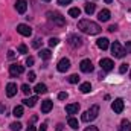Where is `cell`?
Returning a JSON list of instances; mask_svg holds the SVG:
<instances>
[{
  "label": "cell",
  "mask_w": 131,
  "mask_h": 131,
  "mask_svg": "<svg viewBox=\"0 0 131 131\" xmlns=\"http://www.w3.org/2000/svg\"><path fill=\"white\" fill-rule=\"evenodd\" d=\"M78 29L82 31L84 34H89V35H98V34L102 31L98 23H95V21H92V20H87V18L79 20V23H78Z\"/></svg>",
  "instance_id": "6da1fadb"
},
{
  "label": "cell",
  "mask_w": 131,
  "mask_h": 131,
  "mask_svg": "<svg viewBox=\"0 0 131 131\" xmlns=\"http://www.w3.org/2000/svg\"><path fill=\"white\" fill-rule=\"evenodd\" d=\"M99 114V107L98 105H93V107H90L84 114H82V122H92V121H95L96 117H98Z\"/></svg>",
  "instance_id": "7a4b0ae2"
},
{
  "label": "cell",
  "mask_w": 131,
  "mask_h": 131,
  "mask_svg": "<svg viewBox=\"0 0 131 131\" xmlns=\"http://www.w3.org/2000/svg\"><path fill=\"white\" fill-rule=\"evenodd\" d=\"M111 53H113L116 58H124V57L127 55V50L121 46V43L114 41V43L111 44Z\"/></svg>",
  "instance_id": "3957f363"
},
{
  "label": "cell",
  "mask_w": 131,
  "mask_h": 131,
  "mask_svg": "<svg viewBox=\"0 0 131 131\" xmlns=\"http://www.w3.org/2000/svg\"><path fill=\"white\" fill-rule=\"evenodd\" d=\"M47 17H49V20H50L53 25H58V26H64L66 25L64 17H63L60 12H47Z\"/></svg>",
  "instance_id": "277c9868"
},
{
  "label": "cell",
  "mask_w": 131,
  "mask_h": 131,
  "mask_svg": "<svg viewBox=\"0 0 131 131\" xmlns=\"http://www.w3.org/2000/svg\"><path fill=\"white\" fill-rule=\"evenodd\" d=\"M101 69L104 70V72H110V70H113V67H114V63L110 60V58H104V60H101Z\"/></svg>",
  "instance_id": "5b68a950"
},
{
  "label": "cell",
  "mask_w": 131,
  "mask_h": 131,
  "mask_svg": "<svg viewBox=\"0 0 131 131\" xmlns=\"http://www.w3.org/2000/svg\"><path fill=\"white\" fill-rule=\"evenodd\" d=\"M79 69L84 73H90V72H93V64H92L90 60H82L81 64H79Z\"/></svg>",
  "instance_id": "8992f818"
},
{
  "label": "cell",
  "mask_w": 131,
  "mask_h": 131,
  "mask_svg": "<svg viewBox=\"0 0 131 131\" xmlns=\"http://www.w3.org/2000/svg\"><path fill=\"white\" fill-rule=\"evenodd\" d=\"M111 110L114 113H122L124 111V101L119 98V99H114L113 104H111Z\"/></svg>",
  "instance_id": "52a82bcc"
},
{
  "label": "cell",
  "mask_w": 131,
  "mask_h": 131,
  "mask_svg": "<svg viewBox=\"0 0 131 131\" xmlns=\"http://www.w3.org/2000/svg\"><path fill=\"white\" fill-rule=\"evenodd\" d=\"M17 32L20 34V35H23V37H31V34H32V29L28 26V25H18L17 26Z\"/></svg>",
  "instance_id": "ba28073f"
},
{
  "label": "cell",
  "mask_w": 131,
  "mask_h": 131,
  "mask_svg": "<svg viewBox=\"0 0 131 131\" xmlns=\"http://www.w3.org/2000/svg\"><path fill=\"white\" fill-rule=\"evenodd\" d=\"M25 72V67L20 64H12L9 66V73H11V76H17V75H21Z\"/></svg>",
  "instance_id": "9c48e42d"
},
{
  "label": "cell",
  "mask_w": 131,
  "mask_h": 131,
  "mask_svg": "<svg viewBox=\"0 0 131 131\" xmlns=\"http://www.w3.org/2000/svg\"><path fill=\"white\" fill-rule=\"evenodd\" d=\"M15 9L18 14H25L26 9H28V2L26 0H17L15 2Z\"/></svg>",
  "instance_id": "30bf717a"
},
{
  "label": "cell",
  "mask_w": 131,
  "mask_h": 131,
  "mask_svg": "<svg viewBox=\"0 0 131 131\" xmlns=\"http://www.w3.org/2000/svg\"><path fill=\"white\" fill-rule=\"evenodd\" d=\"M69 44H70L72 47H79V46L82 44V38L78 37V35H70V37H69Z\"/></svg>",
  "instance_id": "8fae6325"
},
{
  "label": "cell",
  "mask_w": 131,
  "mask_h": 131,
  "mask_svg": "<svg viewBox=\"0 0 131 131\" xmlns=\"http://www.w3.org/2000/svg\"><path fill=\"white\" fill-rule=\"evenodd\" d=\"M15 93H17V84L15 82H9L6 85V95H8V98L15 96Z\"/></svg>",
  "instance_id": "7c38bea8"
},
{
  "label": "cell",
  "mask_w": 131,
  "mask_h": 131,
  "mask_svg": "<svg viewBox=\"0 0 131 131\" xmlns=\"http://www.w3.org/2000/svg\"><path fill=\"white\" fill-rule=\"evenodd\" d=\"M52 107H53V102L50 101V99H46V101H43L41 102V113H49L50 110H52Z\"/></svg>",
  "instance_id": "4fadbf2b"
},
{
  "label": "cell",
  "mask_w": 131,
  "mask_h": 131,
  "mask_svg": "<svg viewBox=\"0 0 131 131\" xmlns=\"http://www.w3.org/2000/svg\"><path fill=\"white\" fill-rule=\"evenodd\" d=\"M79 111V104H69L66 105V113L67 114H76Z\"/></svg>",
  "instance_id": "5bb4252c"
},
{
  "label": "cell",
  "mask_w": 131,
  "mask_h": 131,
  "mask_svg": "<svg viewBox=\"0 0 131 131\" xmlns=\"http://www.w3.org/2000/svg\"><path fill=\"white\" fill-rule=\"evenodd\" d=\"M70 67V61L67 58H63L60 63H58V72H67Z\"/></svg>",
  "instance_id": "9a60e30c"
},
{
  "label": "cell",
  "mask_w": 131,
  "mask_h": 131,
  "mask_svg": "<svg viewBox=\"0 0 131 131\" xmlns=\"http://www.w3.org/2000/svg\"><path fill=\"white\" fill-rule=\"evenodd\" d=\"M110 11L108 9H102L101 12L98 14V18H99V21H108L110 20Z\"/></svg>",
  "instance_id": "2e32d148"
},
{
  "label": "cell",
  "mask_w": 131,
  "mask_h": 131,
  "mask_svg": "<svg viewBox=\"0 0 131 131\" xmlns=\"http://www.w3.org/2000/svg\"><path fill=\"white\" fill-rule=\"evenodd\" d=\"M38 55H40V58H41V60H46V61L52 58V52H50L49 49H41Z\"/></svg>",
  "instance_id": "e0dca14e"
},
{
  "label": "cell",
  "mask_w": 131,
  "mask_h": 131,
  "mask_svg": "<svg viewBox=\"0 0 131 131\" xmlns=\"http://www.w3.org/2000/svg\"><path fill=\"white\" fill-rule=\"evenodd\" d=\"M96 46H98L99 49H102V50H105V49H108V40L107 38H99L98 41H96Z\"/></svg>",
  "instance_id": "ac0fdd59"
},
{
  "label": "cell",
  "mask_w": 131,
  "mask_h": 131,
  "mask_svg": "<svg viewBox=\"0 0 131 131\" xmlns=\"http://www.w3.org/2000/svg\"><path fill=\"white\" fill-rule=\"evenodd\" d=\"M38 102V98L37 96H32V98H26L25 101H23V104L26 105V107H29V108H32L34 105Z\"/></svg>",
  "instance_id": "d6986e66"
},
{
  "label": "cell",
  "mask_w": 131,
  "mask_h": 131,
  "mask_svg": "<svg viewBox=\"0 0 131 131\" xmlns=\"http://www.w3.org/2000/svg\"><path fill=\"white\" fill-rule=\"evenodd\" d=\"M34 90H35V93L41 95V93H46L47 92V87H46V84H37Z\"/></svg>",
  "instance_id": "ffe728a7"
},
{
  "label": "cell",
  "mask_w": 131,
  "mask_h": 131,
  "mask_svg": "<svg viewBox=\"0 0 131 131\" xmlns=\"http://www.w3.org/2000/svg\"><path fill=\"white\" fill-rule=\"evenodd\" d=\"M121 131H131V122L130 121L124 119V121L121 122Z\"/></svg>",
  "instance_id": "44dd1931"
},
{
  "label": "cell",
  "mask_w": 131,
  "mask_h": 131,
  "mask_svg": "<svg viewBox=\"0 0 131 131\" xmlns=\"http://www.w3.org/2000/svg\"><path fill=\"white\" fill-rule=\"evenodd\" d=\"M69 15L76 18V17L81 15V9H79V8H70V9H69Z\"/></svg>",
  "instance_id": "7402d4cb"
},
{
  "label": "cell",
  "mask_w": 131,
  "mask_h": 131,
  "mask_svg": "<svg viewBox=\"0 0 131 131\" xmlns=\"http://www.w3.org/2000/svg\"><path fill=\"white\" fill-rule=\"evenodd\" d=\"M79 90H81L82 93H89V92L92 90V84H90V82H82L81 87H79Z\"/></svg>",
  "instance_id": "603a6c76"
},
{
  "label": "cell",
  "mask_w": 131,
  "mask_h": 131,
  "mask_svg": "<svg viewBox=\"0 0 131 131\" xmlns=\"http://www.w3.org/2000/svg\"><path fill=\"white\" fill-rule=\"evenodd\" d=\"M12 114H14L15 117H21V116H23V107H21V105H17V107L12 110Z\"/></svg>",
  "instance_id": "cb8c5ba5"
},
{
  "label": "cell",
  "mask_w": 131,
  "mask_h": 131,
  "mask_svg": "<svg viewBox=\"0 0 131 131\" xmlns=\"http://www.w3.org/2000/svg\"><path fill=\"white\" fill-rule=\"evenodd\" d=\"M95 9H96V5H95V3H87V5H85V12H87L89 15H92V14L95 12Z\"/></svg>",
  "instance_id": "d4e9b609"
},
{
  "label": "cell",
  "mask_w": 131,
  "mask_h": 131,
  "mask_svg": "<svg viewBox=\"0 0 131 131\" xmlns=\"http://www.w3.org/2000/svg\"><path fill=\"white\" fill-rule=\"evenodd\" d=\"M67 124H69V127H70V128H73V130H76V128H78V121H76L75 117H69Z\"/></svg>",
  "instance_id": "484cf974"
},
{
  "label": "cell",
  "mask_w": 131,
  "mask_h": 131,
  "mask_svg": "<svg viewBox=\"0 0 131 131\" xmlns=\"http://www.w3.org/2000/svg\"><path fill=\"white\" fill-rule=\"evenodd\" d=\"M9 127H11V131H20L21 130V124L20 122H12Z\"/></svg>",
  "instance_id": "4316f807"
},
{
  "label": "cell",
  "mask_w": 131,
  "mask_h": 131,
  "mask_svg": "<svg viewBox=\"0 0 131 131\" xmlns=\"http://www.w3.org/2000/svg\"><path fill=\"white\" fill-rule=\"evenodd\" d=\"M78 81H79V76H78V75H70V76H69V82H70V84H76Z\"/></svg>",
  "instance_id": "83f0119b"
},
{
  "label": "cell",
  "mask_w": 131,
  "mask_h": 131,
  "mask_svg": "<svg viewBox=\"0 0 131 131\" xmlns=\"http://www.w3.org/2000/svg\"><path fill=\"white\" fill-rule=\"evenodd\" d=\"M17 50H18V53H21V55H25V53H28V47H26L25 44H20Z\"/></svg>",
  "instance_id": "f1b7e54d"
},
{
  "label": "cell",
  "mask_w": 131,
  "mask_h": 131,
  "mask_svg": "<svg viewBox=\"0 0 131 131\" xmlns=\"http://www.w3.org/2000/svg\"><path fill=\"white\" fill-rule=\"evenodd\" d=\"M21 92H23L25 95H29V93H31V87H29L28 84H23V85H21Z\"/></svg>",
  "instance_id": "f546056e"
},
{
  "label": "cell",
  "mask_w": 131,
  "mask_h": 131,
  "mask_svg": "<svg viewBox=\"0 0 131 131\" xmlns=\"http://www.w3.org/2000/svg\"><path fill=\"white\" fill-rule=\"evenodd\" d=\"M58 43H60V40H58V38H50V40H49V46H50V47L57 46Z\"/></svg>",
  "instance_id": "4dcf8cb0"
},
{
  "label": "cell",
  "mask_w": 131,
  "mask_h": 131,
  "mask_svg": "<svg viewBox=\"0 0 131 131\" xmlns=\"http://www.w3.org/2000/svg\"><path fill=\"white\" fill-rule=\"evenodd\" d=\"M127 70H128V64H122L119 67V73H125Z\"/></svg>",
  "instance_id": "1f68e13d"
},
{
  "label": "cell",
  "mask_w": 131,
  "mask_h": 131,
  "mask_svg": "<svg viewBox=\"0 0 131 131\" xmlns=\"http://www.w3.org/2000/svg\"><path fill=\"white\" fill-rule=\"evenodd\" d=\"M40 44H41V40H40V38H37V40H34L32 46L35 47V49H38V47H40Z\"/></svg>",
  "instance_id": "d6a6232c"
},
{
  "label": "cell",
  "mask_w": 131,
  "mask_h": 131,
  "mask_svg": "<svg viewBox=\"0 0 131 131\" xmlns=\"http://www.w3.org/2000/svg\"><path fill=\"white\" fill-rule=\"evenodd\" d=\"M28 79H29V82L35 81V73H34V72H29V75H28Z\"/></svg>",
  "instance_id": "836d02e7"
},
{
  "label": "cell",
  "mask_w": 131,
  "mask_h": 131,
  "mask_svg": "<svg viewBox=\"0 0 131 131\" xmlns=\"http://www.w3.org/2000/svg\"><path fill=\"white\" fill-rule=\"evenodd\" d=\"M125 50H127V53H131V41H127V44H125Z\"/></svg>",
  "instance_id": "e575fe53"
},
{
  "label": "cell",
  "mask_w": 131,
  "mask_h": 131,
  "mask_svg": "<svg viewBox=\"0 0 131 131\" xmlns=\"http://www.w3.org/2000/svg\"><path fill=\"white\" fill-rule=\"evenodd\" d=\"M72 0H58V5H61V6H66V5H69Z\"/></svg>",
  "instance_id": "d590c367"
},
{
  "label": "cell",
  "mask_w": 131,
  "mask_h": 131,
  "mask_svg": "<svg viewBox=\"0 0 131 131\" xmlns=\"http://www.w3.org/2000/svg\"><path fill=\"white\" fill-rule=\"evenodd\" d=\"M58 99H61V101H64V99H67V93H66V92H61V93L58 95Z\"/></svg>",
  "instance_id": "8d00e7d4"
},
{
  "label": "cell",
  "mask_w": 131,
  "mask_h": 131,
  "mask_svg": "<svg viewBox=\"0 0 131 131\" xmlns=\"http://www.w3.org/2000/svg\"><path fill=\"white\" fill-rule=\"evenodd\" d=\"M26 64H28V66H32L34 64V58H32V57H28V58H26Z\"/></svg>",
  "instance_id": "74e56055"
},
{
  "label": "cell",
  "mask_w": 131,
  "mask_h": 131,
  "mask_svg": "<svg viewBox=\"0 0 131 131\" xmlns=\"http://www.w3.org/2000/svg\"><path fill=\"white\" fill-rule=\"evenodd\" d=\"M108 31H110V32H114V31H117V26H116V25H111V26L108 28Z\"/></svg>",
  "instance_id": "f35d334b"
},
{
  "label": "cell",
  "mask_w": 131,
  "mask_h": 131,
  "mask_svg": "<svg viewBox=\"0 0 131 131\" xmlns=\"http://www.w3.org/2000/svg\"><path fill=\"white\" fill-rule=\"evenodd\" d=\"M64 130V124H58L57 125V131H63Z\"/></svg>",
  "instance_id": "ab89813d"
},
{
  "label": "cell",
  "mask_w": 131,
  "mask_h": 131,
  "mask_svg": "<svg viewBox=\"0 0 131 131\" xmlns=\"http://www.w3.org/2000/svg\"><path fill=\"white\" fill-rule=\"evenodd\" d=\"M84 131H99V130L96 128V127H87Z\"/></svg>",
  "instance_id": "60d3db41"
},
{
  "label": "cell",
  "mask_w": 131,
  "mask_h": 131,
  "mask_svg": "<svg viewBox=\"0 0 131 131\" xmlns=\"http://www.w3.org/2000/svg\"><path fill=\"white\" fill-rule=\"evenodd\" d=\"M40 131H47V125H46V124H43V125L40 127Z\"/></svg>",
  "instance_id": "b9f144b4"
},
{
  "label": "cell",
  "mask_w": 131,
  "mask_h": 131,
  "mask_svg": "<svg viewBox=\"0 0 131 131\" xmlns=\"http://www.w3.org/2000/svg\"><path fill=\"white\" fill-rule=\"evenodd\" d=\"M26 131H37V128H35L34 125H29V127H28V130H26Z\"/></svg>",
  "instance_id": "7bdbcfd3"
},
{
  "label": "cell",
  "mask_w": 131,
  "mask_h": 131,
  "mask_svg": "<svg viewBox=\"0 0 131 131\" xmlns=\"http://www.w3.org/2000/svg\"><path fill=\"white\" fill-rule=\"evenodd\" d=\"M14 55H15V53H14L12 50H9V52H8V57H9V58H14Z\"/></svg>",
  "instance_id": "ee69618b"
},
{
  "label": "cell",
  "mask_w": 131,
  "mask_h": 131,
  "mask_svg": "<svg viewBox=\"0 0 131 131\" xmlns=\"http://www.w3.org/2000/svg\"><path fill=\"white\" fill-rule=\"evenodd\" d=\"M5 111V105L3 104H0V113H3Z\"/></svg>",
  "instance_id": "f6af8a7d"
},
{
  "label": "cell",
  "mask_w": 131,
  "mask_h": 131,
  "mask_svg": "<svg viewBox=\"0 0 131 131\" xmlns=\"http://www.w3.org/2000/svg\"><path fill=\"white\" fill-rule=\"evenodd\" d=\"M104 2H105V3H111L113 0H104Z\"/></svg>",
  "instance_id": "bcb514c9"
},
{
  "label": "cell",
  "mask_w": 131,
  "mask_h": 131,
  "mask_svg": "<svg viewBox=\"0 0 131 131\" xmlns=\"http://www.w3.org/2000/svg\"><path fill=\"white\" fill-rule=\"evenodd\" d=\"M43 2H50V0H43Z\"/></svg>",
  "instance_id": "7dc6e473"
},
{
  "label": "cell",
  "mask_w": 131,
  "mask_h": 131,
  "mask_svg": "<svg viewBox=\"0 0 131 131\" xmlns=\"http://www.w3.org/2000/svg\"><path fill=\"white\" fill-rule=\"evenodd\" d=\"M130 78H131V73H130Z\"/></svg>",
  "instance_id": "c3c4849f"
}]
</instances>
